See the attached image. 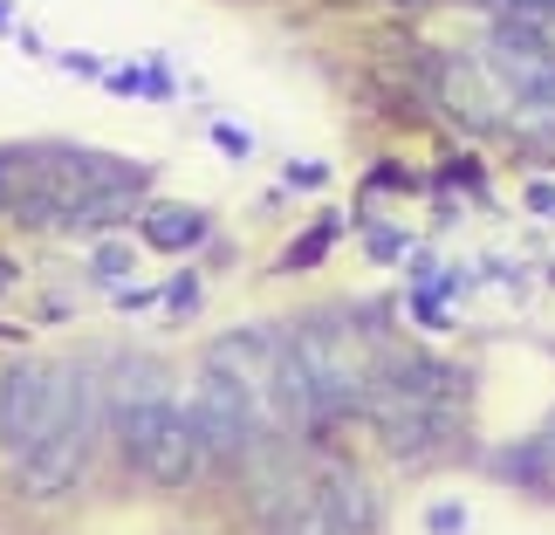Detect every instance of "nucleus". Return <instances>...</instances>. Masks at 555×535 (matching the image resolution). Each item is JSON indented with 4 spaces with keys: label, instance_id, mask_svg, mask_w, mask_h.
<instances>
[{
    "label": "nucleus",
    "instance_id": "ddd939ff",
    "mask_svg": "<svg viewBox=\"0 0 555 535\" xmlns=\"http://www.w3.org/2000/svg\"><path fill=\"white\" fill-rule=\"evenodd\" d=\"M261 535H274V528H261Z\"/></svg>",
    "mask_w": 555,
    "mask_h": 535
},
{
    "label": "nucleus",
    "instance_id": "7ed1b4c3",
    "mask_svg": "<svg viewBox=\"0 0 555 535\" xmlns=\"http://www.w3.org/2000/svg\"><path fill=\"white\" fill-rule=\"evenodd\" d=\"M76 405V364H49V357H21L0 371V440L21 454H35L41 440L69 419Z\"/></svg>",
    "mask_w": 555,
    "mask_h": 535
},
{
    "label": "nucleus",
    "instance_id": "423d86ee",
    "mask_svg": "<svg viewBox=\"0 0 555 535\" xmlns=\"http://www.w3.org/2000/svg\"><path fill=\"white\" fill-rule=\"evenodd\" d=\"M439 97H446V111H453L460 124H494L507 103L501 82H494V69H487V62H474V55H446L439 62Z\"/></svg>",
    "mask_w": 555,
    "mask_h": 535
},
{
    "label": "nucleus",
    "instance_id": "1a4fd4ad",
    "mask_svg": "<svg viewBox=\"0 0 555 535\" xmlns=\"http://www.w3.org/2000/svg\"><path fill=\"white\" fill-rule=\"evenodd\" d=\"M124 268H131V254H124V247H103L96 254V275H124Z\"/></svg>",
    "mask_w": 555,
    "mask_h": 535
},
{
    "label": "nucleus",
    "instance_id": "20e7f679",
    "mask_svg": "<svg viewBox=\"0 0 555 535\" xmlns=\"http://www.w3.org/2000/svg\"><path fill=\"white\" fill-rule=\"evenodd\" d=\"M192 419H199V433L212 446V460H261L268 454V425H261V392L254 384H241L233 371H220V364H206L199 384H192Z\"/></svg>",
    "mask_w": 555,
    "mask_h": 535
},
{
    "label": "nucleus",
    "instance_id": "0eeeda50",
    "mask_svg": "<svg viewBox=\"0 0 555 535\" xmlns=\"http://www.w3.org/2000/svg\"><path fill=\"white\" fill-rule=\"evenodd\" d=\"M315 501L330 508V522H336V535H377V522H384V508H377V487L357 474V467H323V481H315Z\"/></svg>",
    "mask_w": 555,
    "mask_h": 535
},
{
    "label": "nucleus",
    "instance_id": "9d476101",
    "mask_svg": "<svg viewBox=\"0 0 555 535\" xmlns=\"http://www.w3.org/2000/svg\"><path fill=\"white\" fill-rule=\"evenodd\" d=\"M199 303V282H192V275H179V289H172V309H192Z\"/></svg>",
    "mask_w": 555,
    "mask_h": 535
},
{
    "label": "nucleus",
    "instance_id": "f03ea898",
    "mask_svg": "<svg viewBox=\"0 0 555 535\" xmlns=\"http://www.w3.org/2000/svg\"><path fill=\"white\" fill-rule=\"evenodd\" d=\"M111 412V384H103L96 371H82L76 364V405L69 419L55 425L49 440L35 446V454H21V487H28L35 501H55L69 495V487L90 474V454H96V419Z\"/></svg>",
    "mask_w": 555,
    "mask_h": 535
},
{
    "label": "nucleus",
    "instance_id": "f8f14e48",
    "mask_svg": "<svg viewBox=\"0 0 555 535\" xmlns=\"http://www.w3.org/2000/svg\"><path fill=\"white\" fill-rule=\"evenodd\" d=\"M528 206H542V213H555V186H528Z\"/></svg>",
    "mask_w": 555,
    "mask_h": 535
},
{
    "label": "nucleus",
    "instance_id": "39448f33",
    "mask_svg": "<svg viewBox=\"0 0 555 535\" xmlns=\"http://www.w3.org/2000/svg\"><path fill=\"white\" fill-rule=\"evenodd\" d=\"M268 398H274V412H282V425H295V433H315L323 419H336V398L323 392V378H315V364L302 357V344H295V336H282V357H274Z\"/></svg>",
    "mask_w": 555,
    "mask_h": 535
},
{
    "label": "nucleus",
    "instance_id": "6e6552de",
    "mask_svg": "<svg viewBox=\"0 0 555 535\" xmlns=\"http://www.w3.org/2000/svg\"><path fill=\"white\" fill-rule=\"evenodd\" d=\"M199 233H206V220L192 206H158L152 220H144V241H152V247H192Z\"/></svg>",
    "mask_w": 555,
    "mask_h": 535
},
{
    "label": "nucleus",
    "instance_id": "f257e3e1",
    "mask_svg": "<svg viewBox=\"0 0 555 535\" xmlns=\"http://www.w3.org/2000/svg\"><path fill=\"white\" fill-rule=\"evenodd\" d=\"M117 446H124V460L138 467L144 481H158V487H192L212 467V446L199 433V419L179 412L172 398H138V405H117Z\"/></svg>",
    "mask_w": 555,
    "mask_h": 535
},
{
    "label": "nucleus",
    "instance_id": "9b49d317",
    "mask_svg": "<svg viewBox=\"0 0 555 535\" xmlns=\"http://www.w3.org/2000/svg\"><path fill=\"white\" fill-rule=\"evenodd\" d=\"M507 14H535L542 21V14H555V0H507Z\"/></svg>",
    "mask_w": 555,
    "mask_h": 535
}]
</instances>
